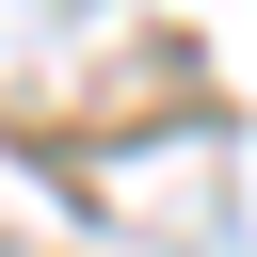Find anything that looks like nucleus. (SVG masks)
Segmentation results:
<instances>
[]
</instances>
